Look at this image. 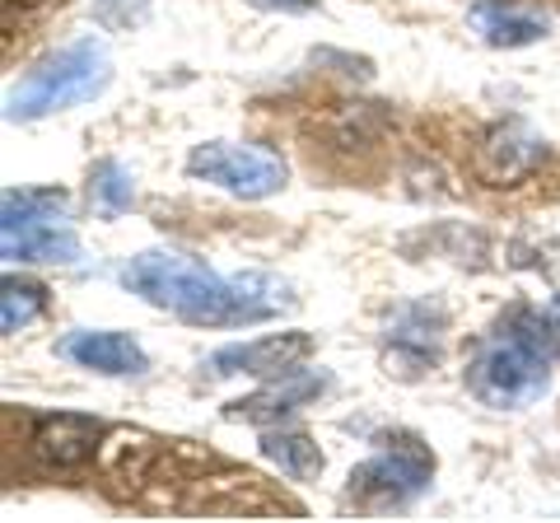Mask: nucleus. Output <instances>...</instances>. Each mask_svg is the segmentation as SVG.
Here are the masks:
<instances>
[{"instance_id": "1", "label": "nucleus", "mask_w": 560, "mask_h": 523, "mask_svg": "<svg viewBox=\"0 0 560 523\" xmlns=\"http://www.w3.org/2000/svg\"><path fill=\"white\" fill-rule=\"evenodd\" d=\"M121 286L140 294L154 309L178 313L183 323L197 327H243V323H267L276 313L294 309V294L285 281L267 271H238V276H215L201 257L173 253V248H150L136 253L121 267Z\"/></svg>"}, {"instance_id": "2", "label": "nucleus", "mask_w": 560, "mask_h": 523, "mask_svg": "<svg viewBox=\"0 0 560 523\" xmlns=\"http://www.w3.org/2000/svg\"><path fill=\"white\" fill-rule=\"evenodd\" d=\"M551 356H556L551 318H541L533 309H518L467 360V393L481 407H495V411L528 407L547 393Z\"/></svg>"}, {"instance_id": "3", "label": "nucleus", "mask_w": 560, "mask_h": 523, "mask_svg": "<svg viewBox=\"0 0 560 523\" xmlns=\"http://www.w3.org/2000/svg\"><path fill=\"white\" fill-rule=\"evenodd\" d=\"M108 80H113L108 51H103L94 38L70 43V47L57 51V57L33 66V71L20 80V90H14L10 103H5V117L10 121H38L47 113L75 108V103L98 98L103 90H108Z\"/></svg>"}, {"instance_id": "4", "label": "nucleus", "mask_w": 560, "mask_h": 523, "mask_svg": "<svg viewBox=\"0 0 560 523\" xmlns=\"http://www.w3.org/2000/svg\"><path fill=\"white\" fill-rule=\"evenodd\" d=\"M0 253L10 262H75L80 239L66 224V191H5L0 211Z\"/></svg>"}, {"instance_id": "5", "label": "nucleus", "mask_w": 560, "mask_h": 523, "mask_svg": "<svg viewBox=\"0 0 560 523\" xmlns=\"http://www.w3.org/2000/svg\"><path fill=\"white\" fill-rule=\"evenodd\" d=\"M187 173L201 183H215L224 191H234L243 201H261L276 197L285 187L290 168L280 154L261 150V146H234V141H206L187 154Z\"/></svg>"}, {"instance_id": "6", "label": "nucleus", "mask_w": 560, "mask_h": 523, "mask_svg": "<svg viewBox=\"0 0 560 523\" xmlns=\"http://www.w3.org/2000/svg\"><path fill=\"white\" fill-rule=\"evenodd\" d=\"M434 477V458L430 449L416 440V434H388L383 453H374L370 463H360L350 473V491L374 510H388V504H411Z\"/></svg>"}, {"instance_id": "7", "label": "nucleus", "mask_w": 560, "mask_h": 523, "mask_svg": "<svg viewBox=\"0 0 560 523\" xmlns=\"http://www.w3.org/2000/svg\"><path fill=\"white\" fill-rule=\"evenodd\" d=\"M541 160H547V141H541L523 117H510V121H500V127H490L481 136L477 173L490 187H510L518 178H528Z\"/></svg>"}, {"instance_id": "8", "label": "nucleus", "mask_w": 560, "mask_h": 523, "mask_svg": "<svg viewBox=\"0 0 560 523\" xmlns=\"http://www.w3.org/2000/svg\"><path fill=\"white\" fill-rule=\"evenodd\" d=\"M313 356V337L308 333H271L243 346H224L206 360L210 374H253V379H276L290 374Z\"/></svg>"}, {"instance_id": "9", "label": "nucleus", "mask_w": 560, "mask_h": 523, "mask_svg": "<svg viewBox=\"0 0 560 523\" xmlns=\"http://www.w3.org/2000/svg\"><path fill=\"white\" fill-rule=\"evenodd\" d=\"M327 393V374L318 370H290V374H276L267 379L253 397H238V403H230V421H243V426H276L285 421L290 411H300L304 403H313V397Z\"/></svg>"}, {"instance_id": "10", "label": "nucleus", "mask_w": 560, "mask_h": 523, "mask_svg": "<svg viewBox=\"0 0 560 523\" xmlns=\"http://www.w3.org/2000/svg\"><path fill=\"white\" fill-rule=\"evenodd\" d=\"M444 351V309L434 304H401L388 323V360L407 364L401 374H420Z\"/></svg>"}, {"instance_id": "11", "label": "nucleus", "mask_w": 560, "mask_h": 523, "mask_svg": "<svg viewBox=\"0 0 560 523\" xmlns=\"http://www.w3.org/2000/svg\"><path fill=\"white\" fill-rule=\"evenodd\" d=\"M103 440V426L94 416H80V411H57V416H38L33 426V453L51 467H80L98 453Z\"/></svg>"}, {"instance_id": "12", "label": "nucleus", "mask_w": 560, "mask_h": 523, "mask_svg": "<svg viewBox=\"0 0 560 523\" xmlns=\"http://www.w3.org/2000/svg\"><path fill=\"white\" fill-rule=\"evenodd\" d=\"M61 356L94 374H113V379L145 370V351H140V341L127 333H70L61 341Z\"/></svg>"}, {"instance_id": "13", "label": "nucleus", "mask_w": 560, "mask_h": 523, "mask_svg": "<svg viewBox=\"0 0 560 523\" xmlns=\"http://www.w3.org/2000/svg\"><path fill=\"white\" fill-rule=\"evenodd\" d=\"M471 28H477L490 47H528L537 38H547V20H541V14L500 5V0H486V5L471 10Z\"/></svg>"}, {"instance_id": "14", "label": "nucleus", "mask_w": 560, "mask_h": 523, "mask_svg": "<svg viewBox=\"0 0 560 523\" xmlns=\"http://www.w3.org/2000/svg\"><path fill=\"white\" fill-rule=\"evenodd\" d=\"M261 458L294 481H308L323 473V453L304 430H267L261 434Z\"/></svg>"}, {"instance_id": "15", "label": "nucleus", "mask_w": 560, "mask_h": 523, "mask_svg": "<svg viewBox=\"0 0 560 523\" xmlns=\"http://www.w3.org/2000/svg\"><path fill=\"white\" fill-rule=\"evenodd\" d=\"M47 309V290L38 281H24V276H5V286H0V333L14 337L24 333V327L38 318Z\"/></svg>"}, {"instance_id": "16", "label": "nucleus", "mask_w": 560, "mask_h": 523, "mask_svg": "<svg viewBox=\"0 0 560 523\" xmlns=\"http://www.w3.org/2000/svg\"><path fill=\"white\" fill-rule=\"evenodd\" d=\"M90 197H94L98 211L121 216V211H127V206H131V197H136L131 168H127V164H117V160H103V164H94V173H90Z\"/></svg>"}, {"instance_id": "17", "label": "nucleus", "mask_w": 560, "mask_h": 523, "mask_svg": "<svg viewBox=\"0 0 560 523\" xmlns=\"http://www.w3.org/2000/svg\"><path fill=\"white\" fill-rule=\"evenodd\" d=\"M253 5H261V10H285V14H304V10L318 5V0H253Z\"/></svg>"}, {"instance_id": "18", "label": "nucleus", "mask_w": 560, "mask_h": 523, "mask_svg": "<svg viewBox=\"0 0 560 523\" xmlns=\"http://www.w3.org/2000/svg\"><path fill=\"white\" fill-rule=\"evenodd\" d=\"M547 318H551V333H556V341H560V294L551 300V309H547Z\"/></svg>"}, {"instance_id": "19", "label": "nucleus", "mask_w": 560, "mask_h": 523, "mask_svg": "<svg viewBox=\"0 0 560 523\" xmlns=\"http://www.w3.org/2000/svg\"><path fill=\"white\" fill-rule=\"evenodd\" d=\"M14 5H38V0H14Z\"/></svg>"}]
</instances>
